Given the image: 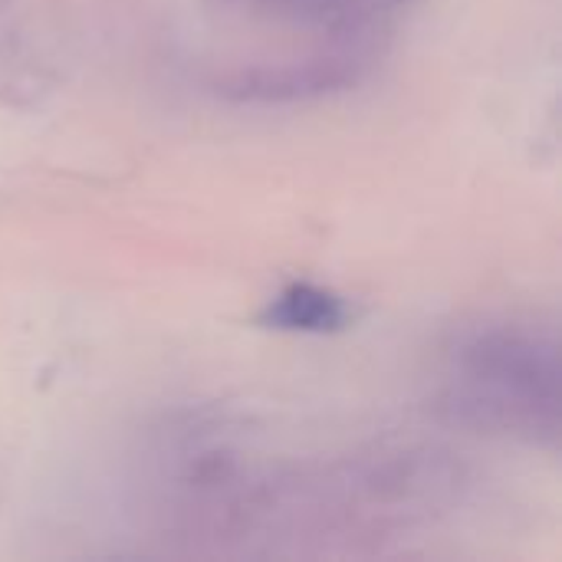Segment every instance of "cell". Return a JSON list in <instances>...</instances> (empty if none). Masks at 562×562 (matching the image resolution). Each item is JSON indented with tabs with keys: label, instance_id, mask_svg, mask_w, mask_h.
Instances as JSON below:
<instances>
[{
	"label": "cell",
	"instance_id": "6da1fadb",
	"mask_svg": "<svg viewBox=\"0 0 562 562\" xmlns=\"http://www.w3.org/2000/svg\"><path fill=\"white\" fill-rule=\"evenodd\" d=\"M451 408L461 422L520 435L560 438V349L553 336L524 326H484L461 339L451 369Z\"/></svg>",
	"mask_w": 562,
	"mask_h": 562
},
{
	"label": "cell",
	"instance_id": "7a4b0ae2",
	"mask_svg": "<svg viewBox=\"0 0 562 562\" xmlns=\"http://www.w3.org/2000/svg\"><path fill=\"white\" fill-rule=\"evenodd\" d=\"M356 79V63L342 59H316V63H290V66H257L240 69L217 82V89L231 99H254V102H283L319 95Z\"/></svg>",
	"mask_w": 562,
	"mask_h": 562
},
{
	"label": "cell",
	"instance_id": "3957f363",
	"mask_svg": "<svg viewBox=\"0 0 562 562\" xmlns=\"http://www.w3.org/2000/svg\"><path fill=\"white\" fill-rule=\"evenodd\" d=\"M260 323L280 333H339L349 326V303L316 283H290L267 303Z\"/></svg>",
	"mask_w": 562,
	"mask_h": 562
},
{
	"label": "cell",
	"instance_id": "277c9868",
	"mask_svg": "<svg viewBox=\"0 0 562 562\" xmlns=\"http://www.w3.org/2000/svg\"><path fill=\"white\" fill-rule=\"evenodd\" d=\"M263 3L283 7L300 16H323V20L333 13H346V7H349V0H263Z\"/></svg>",
	"mask_w": 562,
	"mask_h": 562
}]
</instances>
